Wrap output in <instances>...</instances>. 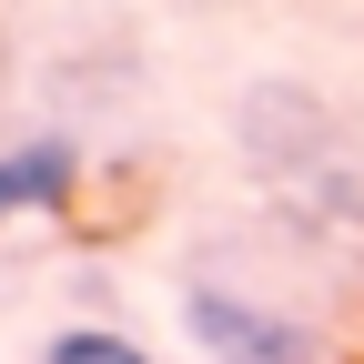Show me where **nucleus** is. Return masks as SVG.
Listing matches in <instances>:
<instances>
[{
    "label": "nucleus",
    "instance_id": "7ed1b4c3",
    "mask_svg": "<svg viewBox=\"0 0 364 364\" xmlns=\"http://www.w3.org/2000/svg\"><path fill=\"white\" fill-rule=\"evenodd\" d=\"M81 193V142L71 132H11L0 142V233L31 213H61Z\"/></svg>",
    "mask_w": 364,
    "mask_h": 364
},
{
    "label": "nucleus",
    "instance_id": "f03ea898",
    "mask_svg": "<svg viewBox=\"0 0 364 364\" xmlns=\"http://www.w3.org/2000/svg\"><path fill=\"white\" fill-rule=\"evenodd\" d=\"M182 334L203 364H314V324L243 284H182Z\"/></svg>",
    "mask_w": 364,
    "mask_h": 364
},
{
    "label": "nucleus",
    "instance_id": "f257e3e1",
    "mask_svg": "<svg viewBox=\"0 0 364 364\" xmlns=\"http://www.w3.org/2000/svg\"><path fill=\"white\" fill-rule=\"evenodd\" d=\"M233 142H243L253 182H273V193L304 203L314 223H354V213H364V172H354V152H344L334 112L314 102L304 81H253L243 112H233Z\"/></svg>",
    "mask_w": 364,
    "mask_h": 364
},
{
    "label": "nucleus",
    "instance_id": "20e7f679",
    "mask_svg": "<svg viewBox=\"0 0 364 364\" xmlns=\"http://www.w3.org/2000/svg\"><path fill=\"white\" fill-rule=\"evenodd\" d=\"M31 364H152V344L122 334V324H51Z\"/></svg>",
    "mask_w": 364,
    "mask_h": 364
}]
</instances>
